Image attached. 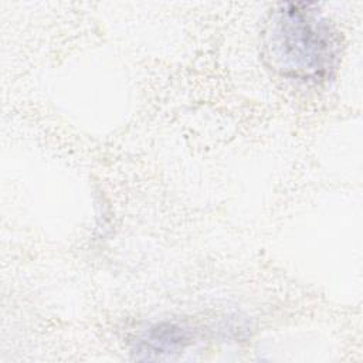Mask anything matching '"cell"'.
Returning a JSON list of instances; mask_svg holds the SVG:
<instances>
[{
	"instance_id": "obj_2",
	"label": "cell",
	"mask_w": 363,
	"mask_h": 363,
	"mask_svg": "<svg viewBox=\"0 0 363 363\" xmlns=\"http://www.w3.org/2000/svg\"><path fill=\"white\" fill-rule=\"evenodd\" d=\"M194 328L184 322H159L140 335L135 346V353L139 359H162L184 350L194 342Z\"/></svg>"
},
{
	"instance_id": "obj_1",
	"label": "cell",
	"mask_w": 363,
	"mask_h": 363,
	"mask_svg": "<svg viewBox=\"0 0 363 363\" xmlns=\"http://www.w3.org/2000/svg\"><path fill=\"white\" fill-rule=\"evenodd\" d=\"M342 38L312 3H279L261 33V57L281 77L320 82L332 77L340 60Z\"/></svg>"
}]
</instances>
